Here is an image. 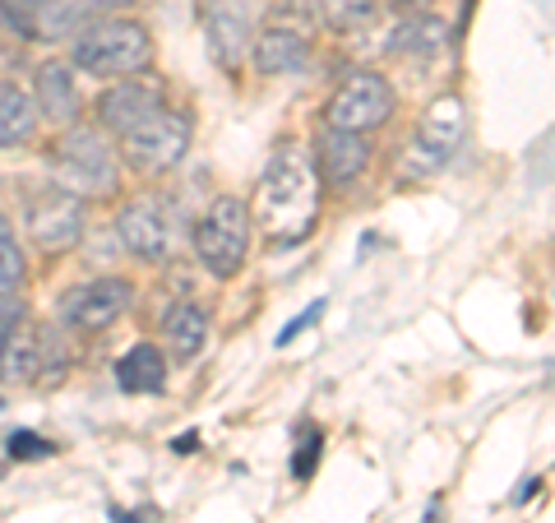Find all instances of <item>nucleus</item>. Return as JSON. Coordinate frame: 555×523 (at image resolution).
Returning <instances> with one entry per match:
<instances>
[{
	"instance_id": "f257e3e1",
	"label": "nucleus",
	"mask_w": 555,
	"mask_h": 523,
	"mask_svg": "<svg viewBox=\"0 0 555 523\" xmlns=\"http://www.w3.org/2000/svg\"><path fill=\"white\" fill-rule=\"evenodd\" d=\"M250 222H259L278 246H292L315 232L320 222V171L310 163L306 149H278L264 177L255 186V214Z\"/></svg>"
},
{
	"instance_id": "f03ea898",
	"label": "nucleus",
	"mask_w": 555,
	"mask_h": 523,
	"mask_svg": "<svg viewBox=\"0 0 555 523\" xmlns=\"http://www.w3.org/2000/svg\"><path fill=\"white\" fill-rule=\"evenodd\" d=\"M69 56L83 75H98V79H130V75H144L149 61H153V38L144 24L134 20H98L89 28L75 33V47Z\"/></svg>"
},
{
	"instance_id": "7ed1b4c3",
	"label": "nucleus",
	"mask_w": 555,
	"mask_h": 523,
	"mask_svg": "<svg viewBox=\"0 0 555 523\" xmlns=\"http://www.w3.org/2000/svg\"><path fill=\"white\" fill-rule=\"evenodd\" d=\"M250 208L236 195H218L204 208V218L195 222V259L218 278V283H232V278L246 269L250 255Z\"/></svg>"
},
{
	"instance_id": "20e7f679",
	"label": "nucleus",
	"mask_w": 555,
	"mask_h": 523,
	"mask_svg": "<svg viewBox=\"0 0 555 523\" xmlns=\"http://www.w3.org/2000/svg\"><path fill=\"white\" fill-rule=\"evenodd\" d=\"M463 130H467V107L463 98L444 93L426 107V116L416 120V130L403 149V167H398V177L403 181H426L436 177V171L454 158L459 144H463Z\"/></svg>"
},
{
	"instance_id": "39448f33",
	"label": "nucleus",
	"mask_w": 555,
	"mask_h": 523,
	"mask_svg": "<svg viewBox=\"0 0 555 523\" xmlns=\"http://www.w3.org/2000/svg\"><path fill=\"white\" fill-rule=\"evenodd\" d=\"M56 186L75 195H112L116 190V153L107 135L93 126H65L56 144Z\"/></svg>"
},
{
	"instance_id": "423d86ee",
	"label": "nucleus",
	"mask_w": 555,
	"mask_h": 523,
	"mask_svg": "<svg viewBox=\"0 0 555 523\" xmlns=\"http://www.w3.org/2000/svg\"><path fill=\"white\" fill-rule=\"evenodd\" d=\"M190 149V120L181 112H153L149 120H139L134 130L120 135V158L144 177H167L185 163Z\"/></svg>"
},
{
	"instance_id": "0eeeda50",
	"label": "nucleus",
	"mask_w": 555,
	"mask_h": 523,
	"mask_svg": "<svg viewBox=\"0 0 555 523\" xmlns=\"http://www.w3.org/2000/svg\"><path fill=\"white\" fill-rule=\"evenodd\" d=\"M28 237L38 241V251L47 255H65L75 251L83 241V228H89V208H83V195H75V190L65 186H47L38 190V195L28 200Z\"/></svg>"
},
{
	"instance_id": "6e6552de",
	"label": "nucleus",
	"mask_w": 555,
	"mask_h": 523,
	"mask_svg": "<svg viewBox=\"0 0 555 523\" xmlns=\"http://www.w3.org/2000/svg\"><path fill=\"white\" fill-rule=\"evenodd\" d=\"M393 112V89L385 75L375 69H357L338 84V93L328 98L324 107V126L328 130H357V135H371L375 126H385Z\"/></svg>"
},
{
	"instance_id": "1a4fd4ad",
	"label": "nucleus",
	"mask_w": 555,
	"mask_h": 523,
	"mask_svg": "<svg viewBox=\"0 0 555 523\" xmlns=\"http://www.w3.org/2000/svg\"><path fill=\"white\" fill-rule=\"evenodd\" d=\"M130 283L126 278H93V283H79L61 296V320L69 329H83V334H98V329L116 324L130 306Z\"/></svg>"
},
{
	"instance_id": "9d476101",
	"label": "nucleus",
	"mask_w": 555,
	"mask_h": 523,
	"mask_svg": "<svg viewBox=\"0 0 555 523\" xmlns=\"http://www.w3.org/2000/svg\"><path fill=\"white\" fill-rule=\"evenodd\" d=\"M130 0H28V24L42 42L56 38H75L79 28H89L98 20H107Z\"/></svg>"
},
{
	"instance_id": "9b49d317",
	"label": "nucleus",
	"mask_w": 555,
	"mask_h": 523,
	"mask_svg": "<svg viewBox=\"0 0 555 523\" xmlns=\"http://www.w3.org/2000/svg\"><path fill=\"white\" fill-rule=\"evenodd\" d=\"M116 237L120 246L139 259H163L171 251V222L158 200H130L116 214Z\"/></svg>"
},
{
	"instance_id": "f8f14e48",
	"label": "nucleus",
	"mask_w": 555,
	"mask_h": 523,
	"mask_svg": "<svg viewBox=\"0 0 555 523\" xmlns=\"http://www.w3.org/2000/svg\"><path fill=\"white\" fill-rule=\"evenodd\" d=\"M204 38H208V51L222 69L241 65L250 47V10L246 0H208L204 5Z\"/></svg>"
},
{
	"instance_id": "ddd939ff",
	"label": "nucleus",
	"mask_w": 555,
	"mask_h": 523,
	"mask_svg": "<svg viewBox=\"0 0 555 523\" xmlns=\"http://www.w3.org/2000/svg\"><path fill=\"white\" fill-rule=\"evenodd\" d=\"M153 112H163V89H158V84H144L139 75L120 79L116 89H107V93H102V102H98L102 130H116V135L134 130L139 120H149Z\"/></svg>"
},
{
	"instance_id": "4468645a",
	"label": "nucleus",
	"mask_w": 555,
	"mask_h": 523,
	"mask_svg": "<svg viewBox=\"0 0 555 523\" xmlns=\"http://www.w3.org/2000/svg\"><path fill=\"white\" fill-rule=\"evenodd\" d=\"M371 167V139L357 130H328L320 139V186L347 190L366 177Z\"/></svg>"
},
{
	"instance_id": "2eb2a0df",
	"label": "nucleus",
	"mask_w": 555,
	"mask_h": 523,
	"mask_svg": "<svg viewBox=\"0 0 555 523\" xmlns=\"http://www.w3.org/2000/svg\"><path fill=\"white\" fill-rule=\"evenodd\" d=\"M38 371V329H28L24 320V306H10L0 310V380L5 385H20V380H33Z\"/></svg>"
},
{
	"instance_id": "dca6fc26",
	"label": "nucleus",
	"mask_w": 555,
	"mask_h": 523,
	"mask_svg": "<svg viewBox=\"0 0 555 523\" xmlns=\"http://www.w3.org/2000/svg\"><path fill=\"white\" fill-rule=\"evenodd\" d=\"M33 107H38V116L56 120V126H79V84L75 75H69V65L61 61H47L38 69V93H33Z\"/></svg>"
},
{
	"instance_id": "f3484780",
	"label": "nucleus",
	"mask_w": 555,
	"mask_h": 523,
	"mask_svg": "<svg viewBox=\"0 0 555 523\" xmlns=\"http://www.w3.org/2000/svg\"><path fill=\"white\" fill-rule=\"evenodd\" d=\"M310 61V42L297 28H269L255 38V69L259 75H297Z\"/></svg>"
},
{
	"instance_id": "a211bd4d",
	"label": "nucleus",
	"mask_w": 555,
	"mask_h": 523,
	"mask_svg": "<svg viewBox=\"0 0 555 523\" xmlns=\"http://www.w3.org/2000/svg\"><path fill=\"white\" fill-rule=\"evenodd\" d=\"M163 334H167L171 357L195 361V357L204 353V347H208V316H204V310H199L195 302H181V306H171V310H167Z\"/></svg>"
},
{
	"instance_id": "6ab92c4d",
	"label": "nucleus",
	"mask_w": 555,
	"mask_h": 523,
	"mask_svg": "<svg viewBox=\"0 0 555 523\" xmlns=\"http://www.w3.org/2000/svg\"><path fill=\"white\" fill-rule=\"evenodd\" d=\"M116 380H120L126 394H158L167 385V361H163L158 347L139 343L116 361Z\"/></svg>"
},
{
	"instance_id": "aec40b11",
	"label": "nucleus",
	"mask_w": 555,
	"mask_h": 523,
	"mask_svg": "<svg viewBox=\"0 0 555 523\" xmlns=\"http://www.w3.org/2000/svg\"><path fill=\"white\" fill-rule=\"evenodd\" d=\"M38 130V107L20 84H0V149H20Z\"/></svg>"
},
{
	"instance_id": "412c9836",
	"label": "nucleus",
	"mask_w": 555,
	"mask_h": 523,
	"mask_svg": "<svg viewBox=\"0 0 555 523\" xmlns=\"http://www.w3.org/2000/svg\"><path fill=\"white\" fill-rule=\"evenodd\" d=\"M24 255H20V241H14V228H10V218L0 214V296H14L24 288Z\"/></svg>"
},
{
	"instance_id": "4be33fe9",
	"label": "nucleus",
	"mask_w": 555,
	"mask_h": 523,
	"mask_svg": "<svg viewBox=\"0 0 555 523\" xmlns=\"http://www.w3.org/2000/svg\"><path fill=\"white\" fill-rule=\"evenodd\" d=\"M444 38V24L440 20H408L403 28L393 33V51H436Z\"/></svg>"
},
{
	"instance_id": "5701e85b",
	"label": "nucleus",
	"mask_w": 555,
	"mask_h": 523,
	"mask_svg": "<svg viewBox=\"0 0 555 523\" xmlns=\"http://www.w3.org/2000/svg\"><path fill=\"white\" fill-rule=\"evenodd\" d=\"M56 455V445L42 441L38 431H14L10 435V459H51Z\"/></svg>"
},
{
	"instance_id": "b1692460",
	"label": "nucleus",
	"mask_w": 555,
	"mask_h": 523,
	"mask_svg": "<svg viewBox=\"0 0 555 523\" xmlns=\"http://www.w3.org/2000/svg\"><path fill=\"white\" fill-rule=\"evenodd\" d=\"M320 445H324V435H320V431H301V441H297V459H292V477H310V473H315V463H320Z\"/></svg>"
},
{
	"instance_id": "393cba45",
	"label": "nucleus",
	"mask_w": 555,
	"mask_h": 523,
	"mask_svg": "<svg viewBox=\"0 0 555 523\" xmlns=\"http://www.w3.org/2000/svg\"><path fill=\"white\" fill-rule=\"evenodd\" d=\"M320 316H324V302H315V306H306V310H301V316H297V320H292V324H283V334H278V347H287L292 339H297V334H301V329H306V324H315Z\"/></svg>"
}]
</instances>
